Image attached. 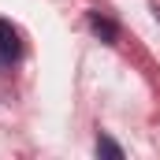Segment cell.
Listing matches in <instances>:
<instances>
[{
    "instance_id": "1",
    "label": "cell",
    "mask_w": 160,
    "mask_h": 160,
    "mask_svg": "<svg viewBox=\"0 0 160 160\" xmlns=\"http://www.w3.org/2000/svg\"><path fill=\"white\" fill-rule=\"evenodd\" d=\"M19 52H22L19 30H15L11 22H4V19H0V60H19Z\"/></svg>"
},
{
    "instance_id": "2",
    "label": "cell",
    "mask_w": 160,
    "mask_h": 160,
    "mask_svg": "<svg viewBox=\"0 0 160 160\" xmlns=\"http://www.w3.org/2000/svg\"><path fill=\"white\" fill-rule=\"evenodd\" d=\"M89 30H93L101 41H108V45L116 41V26H112L108 19H101V15H89Z\"/></svg>"
},
{
    "instance_id": "3",
    "label": "cell",
    "mask_w": 160,
    "mask_h": 160,
    "mask_svg": "<svg viewBox=\"0 0 160 160\" xmlns=\"http://www.w3.org/2000/svg\"><path fill=\"white\" fill-rule=\"evenodd\" d=\"M97 153H101V157H112V160H123V149L112 138H97Z\"/></svg>"
}]
</instances>
